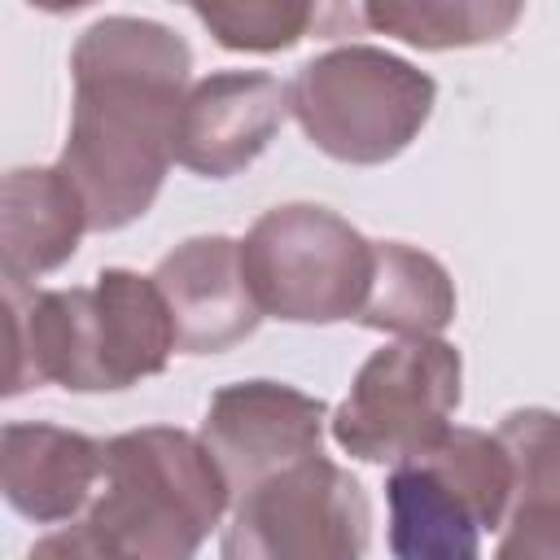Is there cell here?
<instances>
[{
	"mask_svg": "<svg viewBox=\"0 0 560 560\" xmlns=\"http://www.w3.org/2000/svg\"><path fill=\"white\" fill-rule=\"evenodd\" d=\"M26 560H109V556L96 547V538H92L88 525L79 521V525H70V529L44 534V538L26 551Z\"/></svg>",
	"mask_w": 560,
	"mask_h": 560,
	"instance_id": "obj_19",
	"label": "cell"
},
{
	"mask_svg": "<svg viewBox=\"0 0 560 560\" xmlns=\"http://www.w3.org/2000/svg\"><path fill=\"white\" fill-rule=\"evenodd\" d=\"M494 438L512 459V508L516 503H547L560 508V411L547 407H516L499 420Z\"/></svg>",
	"mask_w": 560,
	"mask_h": 560,
	"instance_id": "obj_17",
	"label": "cell"
},
{
	"mask_svg": "<svg viewBox=\"0 0 560 560\" xmlns=\"http://www.w3.org/2000/svg\"><path fill=\"white\" fill-rule=\"evenodd\" d=\"M70 131L57 166L88 206L92 232L144 219L175 162L192 48L166 22L109 13L70 48Z\"/></svg>",
	"mask_w": 560,
	"mask_h": 560,
	"instance_id": "obj_1",
	"label": "cell"
},
{
	"mask_svg": "<svg viewBox=\"0 0 560 560\" xmlns=\"http://www.w3.org/2000/svg\"><path fill=\"white\" fill-rule=\"evenodd\" d=\"M241 262L262 319L341 324L368 306L376 241L315 201H284L254 219Z\"/></svg>",
	"mask_w": 560,
	"mask_h": 560,
	"instance_id": "obj_5",
	"label": "cell"
},
{
	"mask_svg": "<svg viewBox=\"0 0 560 560\" xmlns=\"http://www.w3.org/2000/svg\"><path fill=\"white\" fill-rule=\"evenodd\" d=\"M459 398V350L442 337H402L363 359L346 402L328 416V433L350 459L394 468L446 438Z\"/></svg>",
	"mask_w": 560,
	"mask_h": 560,
	"instance_id": "obj_6",
	"label": "cell"
},
{
	"mask_svg": "<svg viewBox=\"0 0 560 560\" xmlns=\"http://www.w3.org/2000/svg\"><path fill=\"white\" fill-rule=\"evenodd\" d=\"M88 228V206L61 166H13L0 179V271L31 284L66 267Z\"/></svg>",
	"mask_w": 560,
	"mask_h": 560,
	"instance_id": "obj_12",
	"label": "cell"
},
{
	"mask_svg": "<svg viewBox=\"0 0 560 560\" xmlns=\"http://www.w3.org/2000/svg\"><path fill=\"white\" fill-rule=\"evenodd\" d=\"M13 368L4 394L31 385H61L74 394L131 389L166 372L175 319L153 276L105 267L83 289L4 284Z\"/></svg>",
	"mask_w": 560,
	"mask_h": 560,
	"instance_id": "obj_2",
	"label": "cell"
},
{
	"mask_svg": "<svg viewBox=\"0 0 560 560\" xmlns=\"http://www.w3.org/2000/svg\"><path fill=\"white\" fill-rule=\"evenodd\" d=\"M455 280L451 271L407 245V241H376V271L368 289V306L354 324L389 337H438L455 319Z\"/></svg>",
	"mask_w": 560,
	"mask_h": 560,
	"instance_id": "obj_14",
	"label": "cell"
},
{
	"mask_svg": "<svg viewBox=\"0 0 560 560\" xmlns=\"http://www.w3.org/2000/svg\"><path fill=\"white\" fill-rule=\"evenodd\" d=\"M105 442L44 424V420H9L0 429V490L9 508L35 525L70 521L92 490H101Z\"/></svg>",
	"mask_w": 560,
	"mask_h": 560,
	"instance_id": "obj_11",
	"label": "cell"
},
{
	"mask_svg": "<svg viewBox=\"0 0 560 560\" xmlns=\"http://www.w3.org/2000/svg\"><path fill=\"white\" fill-rule=\"evenodd\" d=\"M521 13L525 9L512 0H372L359 9L372 31L424 52L494 44L521 22Z\"/></svg>",
	"mask_w": 560,
	"mask_h": 560,
	"instance_id": "obj_15",
	"label": "cell"
},
{
	"mask_svg": "<svg viewBox=\"0 0 560 560\" xmlns=\"http://www.w3.org/2000/svg\"><path fill=\"white\" fill-rule=\"evenodd\" d=\"M192 18L232 52H284L319 26V9L306 0H245V4H192Z\"/></svg>",
	"mask_w": 560,
	"mask_h": 560,
	"instance_id": "obj_16",
	"label": "cell"
},
{
	"mask_svg": "<svg viewBox=\"0 0 560 560\" xmlns=\"http://www.w3.org/2000/svg\"><path fill=\"white\" fill-rule=\"evenodd\" d=\"M372 503L324 451L267 477L232 503L219 560H363Z\"/></svg>",
	"mask_w": 560,
	"mask_h": 560,
	"instance_id": "obj_7",
	"label": "cell"
},
{
	"mask_svg": "<svg viewBox=\"0 0 560 560\" xmlns=\"http://www.w3.org/2000/svg\"><path fill=\"white\" fill-rule=\"evenodd\" d=\"M153 284L162 289L175 341L184 354H223L254 337L262 311L249 293L241 241L232 236H188L158 258Z\"/></svg>",
	"mask_w": 560,
	"mask_h": 560,
	"instance_id": "obj_10",
	"label": "cell"
},
{
	"mask_svg": "<svg viewBox=\"0 0 560 560\" xmlns=\"http://www.w3.org/2000/svg\"><path fill=\"white\" fill-rule=\"evenodd\" d=\"M289 83L267 70H214L184 96L175 162L201 179L241 175L284 127Z\"/></svg>",
	"mask_w": 560,
	"mask_h": 560,
	"instance_id": "obj_9",
	"label": "cell"
},
{
	"mask_svg": "<svg viewBox=\"0 0 560 560\" xmlns=\"http://www.w3.org/2000/svg\"><path fill=\"white\" fill-rule=\"evenodd\" d=\"M389 556L394 560H481V516L468 490L433 459L416 455L389 468Z\"/></svg>",
	"mask_w": 560,
	"mask_h": 560,
	"instance_id": "obj_13",
	"label": "cell"
},
{
	"mask_svg": "<svg viewBox=\"0 0 560 560\" xmlns=\"http://www.w3.org/2000/svg\"><path fill=\"white\" fill-rule=\"evenodd\" d=\"M433 101V74L376 44H337L302 61L289 83L302 136L346 166L394 162L424 131Z\"/></svg>",
	"mask_w": 560,
	"mask_h": 560,
	"instance_id": "obj_4",
	"label": "cell"
},
{
	"mask_svg": "<svg viewBox=\"0 0 560 560\" xmlns=\"http://www.w3.org/2000/svg\"><path fill=\"white\" fill-rule=\"evenodd\" d=\"M324 429H328L324 398L298 385L258 376V381H232L214 389L197 438L214 455L236 503L267 477L319 455Z\"/></svg>",
	"mask_w": 560,
	"mask_h": 560,
	"instance_id": "obj_8",
	"label": "cell"
},
{
	"mask_svg": "<svg viewBox=\"0 0 560 560\" xmlns=\"http://www.w3.org/2000/svg\"><path fill=\"white\" fill-rule=\"evenodd\" d=\"M494 560H560V508L516 503L503 521Z\"/></svg>",
	"mask_w": 560,
	"mask_h": 560,
	"instance_id": "obj_18",
	"label": "cell"
},
{
	"mask_svg": "<svg viewBox=\"0 0 560 560\" xmlns=\"http://www.w3.org/2000/svg\"><path fill=\"white\" fill-rule=\"evenodd\" d=\"M232 508V490L197 433L144 424L105 442L101 490L83 516L109 560H192Z\"/></svg>",
	"mask_w": 560,
	"mask_h": 560,
	"instance_id": "obj_3",
	"label": "cell"
}]
</instances>
